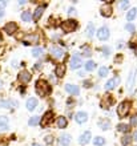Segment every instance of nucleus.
Here are the masks:
<instances>
[{
  "label": "nucleus",
  "mask_w": 137,
  "mask_h": 146,
  "mask_svg": "<svg viewBox=\"0 0 137 146\" xmlns=\"http://www.w3.org/2000/svg\"><path fill=\"white\" fill-rule=\"evenodd\" d=\"M36 93H37L40 97H45L48 93H51V85L47 82L45 80H37L36 81Z\"/></svg>",
  "instance_id": "f257e3e1"
},
{
  "label": "nucleus",
  "mask_w": 137,
  "mask_h": 146,
  "mask_svg": "<svg viewBox=\"0 0 137 146\" xmlns=\"http://www.w3.org/2000/svg\"><path fill=\"white\" fill-rule=\"evenodd\" d=\"M61 29H63V32H65V33H71V32H75L77 28V21L73 19H68L65 20V21H63L61 23Z\"/></svg>",
  "instance_id": "f03ea898"
},
{
  "label": "nucleus",
  "mask_w": 137,
  "mask_h": 146,
  "mask_svg": "<svg viewBox=\"0 0 137 146\" xmlns=\"http://www.w3.org/2000/svg\"><path fill=\"white\" fill-rule=\"evenodd\" d=\"M130 108H132V104H130L129 101H122V102H120L118 106H117L118 117H125V115H128Z\"/></svg>",
  "instance_id": "7ed1b4c3"
},
{
  "label": "nucleus",
  "mask_w": 137,
  "mask_h": 146,
  "mask_svg": "<svg viewBox=\"0 0 137 146\" xmlns=\"http://www.w3.org/2000/svg\"><path fill=\"white\" fill-rule=\"evenodd\" d=\"M52 119H53V111L48 110V111L44 113L43 117H40V122L39 123H40V126L41 127H47L51 122H52Z\"/></svg>",
  "instance_id": "20e7f679"
},
{
  "label": "nucleus",
  "mask_w": 137,
  "mask_h": 146,
  "mask_svg": "<svg viewBox=\"0 0 137 146\" xmlns=\"http://www.w3.org/2000/svg\"><path fill=\"white\" fill-rule=\"evenodd\" d=\"M113 102H114L113 97L110 94H105V96H103L101 101H100V106H101V109H109L113 105Z\"/></svg>",
  "instance_id": "39448f33"
},
{
  "label": "nucleus",
  "mask_w": 137,
  "mask_h": 146,
  "mask_svg": "<svg viewBox=\"0 0 137 146\" xmlns=\"http://www.w3.org/2000/svg\"><path fill=\"white\" fill-rule=\"evenodd\" d=\"M110 36V32L109 29H108V27H101L97 31V37H99V40H101V41H107L108 38H109Z\"/></svg>",
  "instance_id": "423d86ee"
},
{
  "label": "nucleus",
  "mask_w": 137,
  "mask_h": 146,
  "mask_svg": "<svg viewBox=\"0 0 137 146\" xmlns=\"http://www.w3.org/2000/svg\"><path fill=\"white\" fill-rule=\"evenodd\" d=\"M32 78V74H31L28 70H21V72L17 74V80L21 82V84H28Z\"/></svg>",
  "instance_id": "0eeeda50"
},
{
  "label": "nucleus",
  "mask_w": 137,
  "mask_h": 146,
  "mask_svg": "<svg viewBox=\"0 0 137 146\" xmlns=\"http://www.w3.org/2000/svg\"><path fill=\"white\" fill-rule=\"evenodd\" d=\"M39 35L37 33H29L28 36H25V37L23 38V41L25 45H31V44H36V42H39Z\"/></svg>",
  "instance_id": "6e6552de"
},
{
  "label": "nucleus",
  "mask_w": 137,
  "mask_h": 146,
  "mask_svg": "<svg viewBox=\"0 0 137 146\" xmlns=\"http://www.w3.org/2000/svg\"><path fill=\"white\" fill-rule=\"evenodd\" d=\"M64 53H65V50L63 49V48H60L59 45H55L51 48V54H52L55 58H61L64 56Z\"/></svg>",
  "instance_id": "1a4fd4ad"
},
{
  "label": "nucleus",
  "mask_w": 137,
  "mask_h": 146,
  "mask_svg": "<svg viewBox=\"0 0 137 146\" xmlns=\"http://www.w3.org/2000/svg\"><path fill=\"white\" fill-rule=\"evenodd\" d=\"M45 4H41V5H39L36 9H35L33 12V16H32V19H33V21H39L40 20V17L43 16V12H44V9H45Z\"/></svg>",
  "instance_id": "9d476101"
},
{
  "label": "nucleus",
  "mask_w": 137,
  "mask_h": 146,
  "mask_svg": "<svg viewBox=\"0 0 137 146\" xmlns=\"http://www.w3.org/2000/svg\"><path fill=\"white\" fill-rule=\"evenodd\" d=\"M83 61H81V57L79 54H73L72 57H71V68L72 69H77V68H80Z\"/></svg>",
  "instance_id": "9b49d317"
},
{
  "label": "nucleus",
  "mask_w": 137,
  "mask_h": 146,
  "mask_svg": "<svg viewBox=\"0 0 137 146\" xmlns=\"http://www.w3.org/2000/svg\"><path fill=\"white\" fill-rule=\"evenodd\" d=\"M17 31V24L16 23H7L4 25V32L7 33V35H13L15 32Z\"/></svg>",
  "instance_id": "f8f14e48"
},
{
  "label": "nucleus",
  "mask_w": 137,
  "mask_h": 146,
  "mask_svg": "<svg viewBox=\"0 0 137 146\" xmlns=\"http://www.w3.org/2000/svg\"><path fill=\"white\" fill-rule=\"evenodd\" d=\"M65 90L71 94V96H79L80 93V89L77 85H73V84H67L65 85Z\"/></svg>",
  "instance_id": "ddd939ff"
},
{
  "label": "nucleus",
  "mask_w": 137,
  "mask_h": 146,
  "mask_svg": "<svg viewBox=\"0 0 137 146\" xmlns=\"http://www.w3.org/2000/svg\"><path fill=\"white\" fill-rule=\"evenodd\" d=\"M118 84H120V77H114V78H110V80L108 81L107 84H105V89H107V90H112V89H114Z\"/></svg>",
  "instance_id": "4468645a"
},
{
  "label": "nucleus",
  "mask_w": 137,
  "mask_h": 146,
  "mask_svg": "<svg viewBox=\"0 0 137 146\" xmlns=\"http://www.w3.org/2000/svg\"><path fill=\"white\" fill-rule=\"evenodd\" d=\"M112 12H113V9L110 7V4H104L103 7H101V9H100V13H101V16H104V17H109V16L112 15Z\"/></svg>",
  "instance_id": "2eb2a0df"
},
{
  "label": "nucleus",
  "mask_w": 137,
  "mask_h": 146,
  "mask_svg": "<svg viewBox=\"0 0 137 146\" xmlns=\"http://www.w3.org/2000/svg\"><path fill=\"white\" fill-rule=\"evenodd\" d=\"M91 138H92L91 131H84L83 134L80 135V138H79V143H80V145H87V143L91 141Z\"/></svg>",
  "instance_id": "dca6fc26"
},
{
  "label": "nucleus",
  "mask_w": 137,
  "mask_h": 146,
  "mask_svg": "<svg viewBox=\"0 0 137 146\" xmlns=\"http://www.w3.org/2000/svg\"><path fill=\"white\" fill-rule=\"evenodd\" d=\"M65 72H67V66H65L64 64H59V65L56 66V69H55V74H56L59 78L64 77Z\"/></svg>",
  "instance_id": "f3484780"
},
{
  "label": "nucleus",
  "mask_w": 137,
  "mask_h": 146,
  "mask_svg": "<svg viewBox=\"0 0 137 146\" xmlns=\"http://www.w3.org/2000/svg\"><path fill=\"white\" fill-rule=\"evenodd\" d=\"M75 119H76L77 123H84L88 119V114L85 111H79V113H76V115H75Z\"/></svg>",
  "instance_id": "a211bd4d"
},
{
  "label": "nucleus",
  "mask_w": 137,
  "mask_h": 146,
  "mask_svg": "<svg viewBox=\"0 0 137 146\" xmlns=\"http://www.w3.org/2000/svg\"><path fill=\"white\" fill-rule=\"evenodd\" d=\"M17 106V102L16 101H12V100H7V101H1L0 102V108H8V109H12Z\"/></svg>",
  "instance_id": "6ab92c4d"
},
{
  "label": "nucleus",
  "mask_w": 137,
  "mask_h": 146,
  "mask_svg": "<svg viewBox=\"0 0 137 146\" xmlns=\"http://www.w3.org/2000/svg\"><path fill=\"white\" fill-rule=\"evenodd\" d=\"M59 143L61 146H68L71 143V135L69 134H63L60 135V138H59Z\"/></svg>",
  "instance_id": "aec40b11"
},
{
  "label": "nucleus",
  "mask_w": 137,
  "mask_h": 146,
  "mask_svg": "<svg viewBox=\"0 0 137 146\" xmlns=\"http://www.w3.org/2000/svg\"><path fill=\"white\" fill-rule=\"evenodd\" d=\"M134 81H136V70H132L129 74V78H128V89L129 90H132V88H133Z\"/></svg>",
  "instance_id": "412c9836"
},
{
  "label": "nucleus",
  "mask_w": 137,
  "mask_h": 146,
  "mask_svg": "<svg viewBox=\"0 0 137 146\" xmlns=\"http://www.w3.org/2000/svg\"><path fill=\"white\" fill-rule=\"evenodd\" d=\"M36 106H37V100H36V98H28V101H27V109L29 111L35 110Z\"/></svg>",
  "instance_id": "4be33fe9"
},
{
  "label": "nucleus",
  "mask_w": 137,
  "mask_h": 146,
  "mask_svg": "<svg viewBox=\"0 0 137 146\" xmlns=\"http://www.w3.org/2000/svg\"><path fill=\"white\" fill-rule=\"evenodd\" d=\"M56 123H57V127H60V129H65V127H67V125H68V121H67V118H65V117L60 115V117L57 118Z\"/></svg>",
  "instance_id": "5701e85b"
},
{
  "label": "nucleus",
  "mask_w": 137,
  "mask_h": 146,
  "mask_svg": "<svg viewBox=\"0 0 137 146\" xmlns=\"http://www.w3.org/2000/svg\"><path fill=\"white\" fill-rule=\"evenodd\" d=\"M117 130L126 134V133H129V131H130V126H129V125H126V123H118V125H117Z\"/></svg>",
  "instance_id": "b1692460"
},
{
  "label": "nucleus",
  "mask_w": 137,
  "mask_h": 146,
  "mask_svg": "<svg viewBox=\"0 0 137 146\" xmlns=\"http://www.w3.org/2000/svg\"><path fill=\"white\" fill-rule=\"evenodd\" d=\"M136 16H137V9H136V8H132V9H129V11H128L126 19L129 20V21H133V20L136 19Z\"/></svg>",
  "instance_id": "393cba45"
},
{
  "label": "nucleus",
  "mask_w": 137,
  "mask_h": 146,
  "mask_svg": "<svg viewBox=\"0 0 137 146\" xmlns=\"http://www.w3.org/2000/svg\"><path fill=\"white\" fill-rule=\"evenodd\" d=\"M31 19H32L31 12L29 11H23V13H21V20H23L24 23H28V21H31Z\"/></svg>",
  "instance_id": "a878e982"
},
{
  "label": "nucleus",
  "mask_w": 137,
  "mask_h": 146,
  "mask_svg": "<svg viewBox=\"0 0 137 146\" xmlns=\"http://www.w3.org/2000/svg\"><path fill=\"white\" fill-rule=\"evenodd\" d=\"M8 126V117L0 115V129H5Z\"/></svg>",
  "instance_id": "bb28decb"
},
{
  "label": "nucleus",
  "mask_w": 137,
  "mask_h": 146,
  "mask_svg": "<svg viewBox=\"0 0 137 146\" xmlns=\"http://www.w3.org/2000/svg\"><path fill=\"white\" fill-rule=\"evenodd\" d=\"M133 139H132V137L130 135H128V134H125V135H122V138H121V143L124 146H128V145H130V142H132Z\"/></svg>",
  "instance_id": "cd10ccee"
},
{
  "label": "nucleus",
  "mask_w": 137,
  "mask_h": 146,
  "mask_svg": "<svg viewBox=\"0 0 137 146\" xmlns=\"http://www.w3.org/2000/svg\"><path fill=\"white\" fill-rule=\"evenodd\" d=\"M93 35H95V25L92 23H89L87 27V36L88 37H92Z\"/></svg>",
  "instance_id": "c85d7f7f"
},
{
  "label": "nucleus",
  "mask_w": 137,
  "mask_h": 146,
  "mask_svg": "<svg viewBox=\"0 0 137 146\" xmlns=\"http://www.w3.org/2000/svg\"><path fill=\"white\" fill-rule=\"evenodd\" d=\"M39 122H40V117H39V115H33V117H31V119L28 121V125L35 126V125H39Z\"/></svg>",
  "instance_id": "c756f323"
},
{
  "label": "nucleus",
  "mask_w": 137,
  "mask_h": 146,
  "mask_svg": "<svg viewBox=\"0 0 137 146\" xmlns=\"http://www.w3.org/2000/svg\"><path fill=\"white\" fill-rule=\"evenodd\" d=\"M96 68V64L95 61H87L85 62V70H88V72H92V70Z\"/></svg>",
  "instance_id": "7c9ffc66"
},
{
  "label": "nucleus",
  "mask_w": 137,
  "mask_h": 146,
  "mask_svg": "<svg viewBox=\"0 0 137 146\" xmlns=\"http://www.w3.org/2000/svg\"><path fill=\"white\" fill-rule=\"evenodd\" d=\"M43 52H44V50H43V48H39V46H36V48H33V49H32V54H33L35 57H40V56L43 54Z\"/></svg>",
  "instance_id": "2f4dec72"
},
{
  "label": "nucleus",
  "mask_w": 137,
  "mask_h": 146,
  "mask_svg": "<svg viewBox=\"0 0 137 146\" xmlns=\"http://www.w3.org/2000/svg\"><path fill=\"white\" fill-rule=\"evenodd\" d=\"M93 143H95V146H103L104 143H105V139H104L103 137H96V138L93 139Z\"/></svg>",
  "instance_id": "473e14b6"
},
{
  "label": "nucleus",
  "mask_w": 137,
  "mask_h": 146,
  "mask_svg": "<svg viewBox=\"0 0 137 146\" xmlns=\"http://www.w3.org/2000/svg\"><path fill=\"white\" fill-rule=\"evenodd\" d=\"M108 72H109V70H108L107 66H101V68L99 69V76L100 77H105L108 74Z\"/></svg>",
  "instance_id": "72a5a7b5"
},
{
  "label": "nucleus",
  "mask_w": 137,
  "mask_h": 146,
  "mask_svg": "<svg viewBox=\"0 0 137 146\" xmlns=\"http://www.w3.org/2000/svg\"><path fill=\"white\" fill-rule=\"evenodd\" d=\"M92 54V50L88 48V46H84L83 48V52H81V56H84V57H89Z\"/></svg>",
  "instance_id": "f704fd0d"
},
{
  "label": "nucleus",
  "mask_w": 137,
  "mask_h": 146,
  "mask_svg": "<svg viewBox=\"0 0 137 146\" xmlns=\"http://www.w3.org/2000/svg\"><path fill=\"white\" fill-rule=\"evenodd\" d=\"M125 29L129 32V33H134V31H136V27H134L133 24L128 23V24H125Z\"/></svg>",
  "instance_id": "c9c22d12"
},
{
  "label": "nucleus",
  "mask_w": 137,
  "mask_h": 146,
  "mask_svg": "<svg viewBox=\"0 0 137 146\" xmlns=\"http://www.w3.org/2000/svg\"><path fill=\"white\" fill-rule=\"evenodd\" d=\"M110 127V123L108 121H103V122H100V129H103V130H108Z\"/></svg>",
  "instance_id": "e433bc0d"
},
{
  "label": "nucleus",
  "mask_w": 137,
  "mask_h": 146,
  "mask_svg": "<svg viewBox=\"0 0 137 146\" xmlns=\"http://www.w3.org/2000/svg\"><path fill=\"white\" fill-rule=\"evenodd\" d=\"M128 5H129V1H128V0H122V1H120V4H118L120 9H125V8H128Z\"/></svg>",
  "instance_id": "4c0bfd02"
},
{
  "label": "nucleus",
  "mask_w": 137,
  "mask_h": 146,
  "mask_svg": "<svg viewBox=\"0 0 137 146\" xmlns=\"http://www.w3.org/2000/svg\"><path fill=\"white\" fill-rule=\"evenodd\" d=\"M45 143L48 146L52 145V143H53V137H52V135H47L45 137Z\"/></svg>",
  "instance_id": "58836bf2"
},
{
  "label": "nucleus",
  "mask_w": 137,
  "mask_h": 146,
  "mask_svg": "<svg viewBox=\"0 0 137 146\" xmlns=\"http://www.w3.org/2000/svg\"><path fill=\"white\" fill-rule=\"evenodd\" d=\"M137 125V114L133 115V117H130V125L129 126H136Z\"/></svg>",
  "instance_id": "ea45409f"
},
{
  "label": "nucleus",
  "mask_w": 137,
  "mask_h": 146,
  "mask_svg": "<svg viewBox=\"0 0 137 146\" xmlns=\"http://www.w3.org/2000/svg\"><path fill=\"white\" fill-rule=\"evenodd\" d=\"M83 85H84V88H91V86H92V81L85 80V81L83 82Z\"/></svg>",
  "instance_id": "a19ab883"
},
{
  "label": "nucleus",
  "mask_w": 137,
  "mask_h": 146,
  "mask_svg": "<svg viewBox=\"0 0 137 146\" xmlns=\"http://www.w3.org/2000/svg\"><path fill=\"white\" fill-rule=\"evenodd\" d=\"M103 50H104V54H105V57H108V56H109V48H107V46H104Z\"/></svg>",
  "instance_id": "79ce46f5"
},
{
  "label": "nucleus",
  "mask_w": 137,
  "mask_h": 146,
  "mask_svg": "<svg viewBox=\"0 0 137 146\" xmlns=\"http://www.w3.org/2000/svg\"><path fill=\"white\" fill-rule=\"evenodd\" d=\"M41 61H37L36 64H35V69H41Z\"/></svg>",
  "instance_id": "37998d69"
},
{
  "label": "nucleus",
  "mask_w": 137,
  "mask_h": 146,
  "mask_svg": "<svg viewBox=\"0 0 137 146\" xmlns=\"http://www.w3.org/2000/svg\"><path fill=\"white\" fill-rule=\"evenodd\" d=\"M5 5H7V1H0V9H4V7H5Z\"/></svg>",
  "instance_id": "c03bdc74"
},
{
  "label": "nucleus",
  "mask_w": 137,
  "mask_h": 146,
  "mask_svg": "<svg viewBox=\"0 0 137 146\" xmlns=\"http://www.w3.org/2000/svg\"><path fill=\"white\" fill-rule=\"evenodd\" d=\"M132 139L137 141V131H134V133H133V135H132Z\"/></svg>",
  "instance_id": "a18cd8bd"
},
{
  "label": "nucleus",
  "mask_w": 137,
  "mask_h": 146,
  "mask_svg": "<svg viewBox=\"0 0 137 146\" xmlns=\"http://www.w3.org/2000/svg\"><path fill=\"white\" fill-rule=\"evenodd\" d=\"M68 13H69V15H71V13H75V8H69Z\"/></svg>",
  "instance_id": "49530a36"
},
{
  "label": "nucleus",
  "mask_w": 137,
  "mask_h": 146,
  "mask_svg": "<svg viewBox=\"0 0 137 146\" xmlns=\"http://www.w3.org/2000/svg\"><path fill=\"white\" fill-rule=\"evenodd\" d=\"M4 16V9H0V17H3Z\"/></svg>",
  "instance_id": "de8ad7c7"
},
{
  "label": "nucleus",
  "mask_w": 137,
  "mask_h": 146,
  "mask_svg": "<svg viewBox=\"0 0 137 146\" xmlns=\"http://www.w3.org/2000/svg\"><path fill=\"white\" fill-rule=\"evenodd\" d=\"M133 50H134V53H136V56H137V45L133 48Z\"/></svg>",
  "instance_id": "09e8293b"
},
{
  "label": "nucleus",
  "mask_w": 137,
  "mask_h": 146,
  "mask_svg": "<svg viewBox=\"0 0 137 146\" xmlns=\"http://www.w3.org/2000/svg\"><path fill=\"white\" fill-rule=\"evenodd\" d=\"M33 146H40V145H37V143H35V145Z\"/></svg>",
  "instance_id": "8fccbe9b"
}]
</instances>
